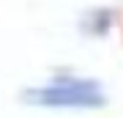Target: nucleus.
Segmentation results:
<instances>
[{"instance_id": "1", "label": "nucleus", "mask_w": 123, "mask_h": 118, "mask_svg": "<svg viewBox=\"0 0 123 118\" xmlns=\"http://www.w3.org/2000/svg\"><path fill=\"white\" fill-rule=\"evenodd\" d=\"M27 102H38V104H49V107H101L104 96L90 80L57 77L47 88L27 91Z\"/></svg>"}]
</instances>
